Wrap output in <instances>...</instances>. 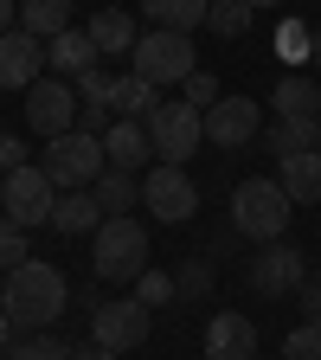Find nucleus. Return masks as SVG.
<instances>
[{"label": "nucleus", "instance_id": "obj_21", "mask_svg": "<svg viewBox=\"0 0 321 360\" xmlns=\"http://www.w3.org/2000/svg\"><path fill=\"white\" fill-rule=\"evenodd\" d=\"M90 45H97L103 58H116V52H135V20L122 13V7H103V13H90Z\"/></svg>", "mask_w": 321, "mask_h": 360}, {"label": "nucleus", "instance_id": "obj_22", "mask_svg": "<svg viewBox=\"0 0 321 360\" xmlns=\"http://www.w3.org/2000/svg\"><path fill=\"white\" fill-rule=\"evenodd\" d=\"M20 26L52 45L58 32H71V0H20Z\"/></svg>", "mask_w": 321, "mask_h": 360}, {"label": "nucleus", "instance_id": "obj_38", "mask_svg": "<svg viewBox=\"0 0 321 360\" xmlns=\"http://www.w3.org/2000/svg\"><path fill=\"white\" fill-rule=\"evenodd\" d=\"M20 26V7H13V0H0V32H13Z\"/></svg>", "mask_w": 321, "mask_h": 360}, {"label": "nucleus", "instance_id": "obj_39", "mask_svg": "<svg viewBox=\"0 0 321 360\" xmlns=\"http://www.w3.org/2000/svg\"><path fill=\"white\" fill-rule=\"evenodd\" d=\"M7 347H13V315L0 309V354H7Z\"/></svg>", "mask_w": 321, "mask_h": 360}, {"label": "nucleus", "instance_id": "obj_40", "mask_svg": "<svg viewBox=\"0 0 321 360\" xmlns=\"http://www.w3.org/2000/svg\"><path fill=\"white\" fill-rule=\"evenodd\" d=\"M251 7H257V13H263V7H283V0H251Z\"/></svg>", "mask_w": 321, "mask_h": 360}, {"label": "nucleus", "instance_id": "obj_27", "mask_svg": "<svg viewBox=\"0 0 321 360\" xmlns=\"http://www.w3.org/2000/svg\"><path fill=\"white\" fill-rule=\"evenodd\" d=\"M277 58H283V65H302V58H315V26H302V20H283V26H277Z\"/></svg>", "mask_w": 321, "mask_h": 360}, {"label": "nucleus", "instance_id": "obj_41", "mask_svg": "<svg viewBox=\"0 0 321 360\" xmlns=\"http://www.w3.org/2000/svg\"><path fill=\"white\" fill-rule=\"evenodd\" d=\"M315 65H321V26H315Z\"/></svg>", "mask_w": 321, "mask_h": 360}, {"label": "nucleus", "instance_id": "obj_3", "mask_svg": "<svg viewBox=\"0 0 321 360\" xmlns=\"http://www.w3.org/2000/svg\"><path fill=\"white\" fill-rule=\"evenodd\" d=\"M289 212H296V200L283 193V180H270V174L238 180V193H232V232L270 245V238L289 232Z\"/></svg>", "mask_w": 321, "mask_h": 360}, {"label": "nucleus", "instance_id": "obj_34", "mask_svg": "<svg viewBox=\"0 0 321 360\" xmlns=\"http://www.w3.org/2000/svg\"><path fill=\"white\" fill-rule=\"evenodd\" d=\"M180 97H187L193 110H212V103H218V77H206V71H193L187 84H180Z\"/></svg>", "mask_w": 321, "mask_h": 360}, {"label": "nucleus", "instance_id": "obj_16", "mask_svg": "<svg viewBox=\"0 0 321 360\" xmlns=\"http://www.w3.org/2000/svg\"><path fill=\"white\" fill-rule=\"evenodd\" d=\"M45 65H52V77H84L90 65H103V52H97V45H90V32L84 26H71V32H58L52 45H45Z\"/></svg>", "mask_w": 321, "mask_h": 360}, {"label": "nucleus", "instance_id": "obj_24", "mask_svg": "<svg viewBox=\"0 0 321 360\" xmlns=\"http://www.w3.org/2000/svg\"><path fill=\"white\" fill-rule=\"evenodd\" d=\"M155 103H161V90H155L148 77H135V71L116 77V90H110V116H129V122H142Z\"/></svg>", "mask_w": 321, "mask_h": 360}, {"label": "nucleus", "instance_id": "obj_20", "mask_svg": "<svg viewBox=\"0 0 321 360\" xmlns=\"http://www.w3.org/2000/svg\"><path fill=\"white\" fill-rule=\"evenodd\" d=\"M97 206H103V219H122L129 206H142V174H122V167H103L97 174Z\"/></svg>", "mask_w": 321, "mask_h": 360}, {"label": "nucleus", "instance_id": "obj_7", "mask_svg": "<svg viewBox=\"0 0 321 360\" xmlns=\"http://www.w3.org/2000/svg\"><path fill=\"white\" fill-rule=\"evenodd\" d=\"M52 206H58V187L45 180L39 161L7 174V187H0V219H13L20 232H32V225H52Z\"/></svg>", "mask_w": 321, "mask_h": 360}, {"label": "nucleus", "instance_id": "obj_10", "mask_svg": "<svg viewBox=\"0 0 321 360\" xmlns=\"http://www.w3.org/2000/svg\"><path fill=\"white\" fill-rule=\"evenodd\" d=\"M148 315H155V309H142L135 296H110V302L90 309V341L110 347V354H129V347L148 341Z\"/></svg>", "mask_w": 321, "mask_h": 360}, {"label": "nucleus", "instance_id": "obj_31", "mask_svg": "<svg viewBox=\"0 0 321 360\" xmlns=\"http://www.w3.org/2000/svg\"><path fill=\"white\" fill-rule=\"evenodd\" d=\"M135 302H142V309L173 302V277H167V270H142V277H135Z\"/></svg>", "mask_w": 321, "mask_h": 360}, {"label": "nucleus", "instance_id": "obj_18", "mask_svg": "<svg viewBox=\"0 0 321 360\" xmlns=\"http://www.w3.org/2000/svg\"><path fill=\"white\" fill-rule=\"evenodd\" d=\"M277 180H283V193H289L296 206H321V148L277 161Z\"/></svg>", "mask_w": 321, "mask_h": 360}, {"label": "nucleus", "instance_id": "obj_29", "mask_svg": "<svg viewBox=\"0 0 321 360\" xmlns=\"http://www.w3.org/2000/svg\"><path fill=\"white\" fill-rule=\"evenodd\" d=\"M110 90H116V71H110V65H90V71L77 77V103H97V110H110Z\"/></svg>", "mask_w": 321, "mask_h": 360}, {"label": "nucleus", "instance_id": "obj_36", "mask_svg": "<svg viewBox=\"0 0 321 360\" xmlns=\"http://www.w3.org/2000/svg\"><path fill=\"white\" fill-rule=\"evenodd\" d=\"M296 302H302V315H308V322H321V277H308V283L296 290Z\"/></svg>", "mask_w": 321, "mask_h": 360}, {"label": "nucleus", "instance_id": "obj_26", "mask_svg": "<svg viewBox=\"0 0 321 360\" xmlns=\"http://www.w3.org/2000/svg\"><path fill=\"white\" fill-rule=\"evenodd\" d=\"M251 20H257L251 0H212V13H206V26H212L218 39H244V32H251Z\"/></svg>", "mask_w": 321, "mask_h": 360}, {"label": "nucleus", "instance_id": "obj_19", "mask_svg": "<svg viewBox=\"0 0 321 360\" xmlns=\"http://www.w3.org/2000/svg\"><path fill=\"white\" fill-rule=\"evenodd\" d=\"M270 110L296 116V122H321V84L315 77H283L277 90H270Z\"/></svg>", "mask_w": 321, "mask_h": 360}, {"label": "nucleus", "instance_id": "obj_15", "mask_svg": "<svg viewBox=\"0 0 321 360\" xmlns=\"http://www.w3.org/2000/svg\"><path fill=\"white\" fill-rule=\"evenodd\" d=\"M148 155H155V142H148V129H142V122L116 116V122L103 129V161H110V167H122V174H142V167H148Z\"/></svg>", "mask_w": 321, "mask_h": 360}, {"label": "nucleus", "instance_id": "obj_9", "mask_svg": "<svg viewBox=\"0 0 321 360\" xmlns=\"http://www.w3.org/2000/svg\"><path fill=\"white\" fill-rule=\"evenodd\" d=\"M77 84L71 77H39L32 90H26V129L32 135H45V142H58V135H71L77 129Z\"/></svg>", "mask_w": 321, "mask_h": 360}, {"label": "nucleus", "instance_id": "obj_14", "mask_svg": "<svg viewBox=\"0 0 321 360\" xmlns=\"http://www.w3.org/2000/svg\"><path fill=\"white\" fill-rule=\"evenodd\" d=\"M206 360H257V322L238 309H218L206 322Z\"/></svg>", "mask_w": 321, "mask_h": 360}, {"label": "nucleus", "instance_id": "obj_17", "mask_svg": "<svg viewBox=\"0 0 321 360\" xmlns=\"http://www.w3.org/2000/svg\"><path fill=\"white\" fill-rule=\"evenodd\" d=\"M97 225H103V206H97V193H90V187L58 193V206H52V232H65V238H97Z\"/></svg>", "mask_w": 321, "mask_h": 360}, {"label": "nucleus", "instance_id": "obj_35", "mask_svg": "<svg viewBox=\"0 0 321 360\" xmlns=\"http://www.w3.org/2000/svg\"><path fill=\"white\" fill-rule=\"evenodd\" d=\"M13 167H26V142L20 135H0V174H13Z\"/></svg>", "mask_w": 321, "mask_h": 360}, {"label": "nucleus", "instance_id": "obj_6", "mask_svg": "<svg viewBox=\"0 0 321 360\" xmlns=\"http://www.w3.org/2000/svg\"><path fill=\"white\" fill-rule=\"evenodd\" d=\"M39 167H45V180H52L58 193H71V187H97V174L110 167V161H103V135L71 129V135H58V142H45Z\"/></svg>", "mask_w": 321, "mask_h": 360}, {"label": "nucleus", "instance_id": "obj_4", "mask_svg": "<svg viewBox=\"0 0 321 360\" xmlns=\"http://www.w3.org/2000/svg\"><path fill=\"white\" fill-rule=\"evenodd\" d=\"M129 71H135V77H148L155 90H167V84H187V77L199 71L193 32H167V26L142 32V39H135V52H129Z\"/></svg>", "mask_w": 321, "mask_h": 360}, {"label": "nucleus", "instance_id": "obj_2", "mask_svg": "<svg viewBox=\"0 0 321 360\" xmlns=\"http://www.w3.org/2000/svg\"><path fill=\"white\" fill-rule=\"evenodd\" d=\"M90 270H97V283H116V290L129 283L135 290V277L148 270V232L129 212L122 219H103L97 238H90Z\"/></svg>", "mask_w": 321, "mask_h": 360}, {"label": "nucleus", "instance_id": "obj_43", "mask_svg": "<svg viewBox=\"0 0 321 360\" xmlns=\"http://www.w3.org/2000/svg\"><path fill=\"white\" fill-rule=\"evenodd\" d=\"M0 187H7V174H0Z\"/></svg>", "mask_w": 321, "mask_h": 360}, {"label": "nucleus", "instance_id": "obj_42", "mask_svg": "<svg viewBox=\"0 0 321 360\" xmlns=\"http://www.w3.org/2000/svg\"><path fill=\"white\" fill-rule=\"evenodd\" d=\"M315 148H321V122H315Z\"/></svg>", "mask_w": 321, "mask_h": 360}, {"label": "nucleus", "instance_id": "obj_1", "mask_svg": "<svg viewBox=\"0 0 321 360\" xmlns=\"http://www.w3.org/2000/svg\"><path fill=\"white\" fill-rule=\"evenodd\" d=\"M65 302H71V283L45 257H26V264H13L0 277V309L13 315V328H52L65 315Z\"/></svg>", "mask_w": 321, "mask_h": 360}, {"label": "nucleus", "instance_id": "obj_28", "mask_svg": "<svg viewBox=\"0 0 321 360\" xmlns=\"http://www.w3.org/2000/svg\"><path fill=\"white\" fill-rule=\"evenodd\" d=\"M173 296H187V302H206V296H212V251L193 257V264L173 277Z\"/></svg>", "mask_w": 321, "mask_h": 360}, {"label": "nucleus", "instance_id": "obj_13", "mask_svg": "<svg viewBox=\"0 0 321 360\" xmlns=\"http://www.w3.org/2000/svg\"><path fill=\"white\" fill-rule=\"evenodd\" d=\"M45 77V39H32L26 26L0 32V84L7 90H32Z\"/></svg>", "mask_w": 321, "mask_h": 360}, {"label": "nucleus", "instance_id": "obj_32", "mask_svg": "<svg viewBox=\"0 0 321 360\" xmlns=\"http://www.w3.org/2000/svg\"><path fill=\"white\" fill-rule=\"evenodd\" d=\"M13 360H71V347L58 335H26V341H13Z\"/></svg>", "mask_w": 321, "mask_h": 360}, {"label": "nucleus", "instance_id": "obj_30", "mask_svg": "<svg viewBox=\"0 0 321 360\" xmlns=\"http://www.w3.org/2000/svg\"><path fill=\"white\" fill-rule=\"evenodd\" d=\"M283 360H321V322H302L283 335Z\"/></svg>", "mask_w": 321, "mask_h": 360}, {"label": "nucleus", "instance_id": "obj_12", "mask_svg": "<svg viewBox=\"0 0 321 360\" xmlns=\"http://www.w3.org/2000/svg\"><path fill=\"white\" fill-rule=\"evenodd\" d=\"M263 129V103L257 97H218L206 110V142L212 148H251Z\"/></svg>", "mask_w": 321, "mask_h": 360}, {"label": "nucleus", "instance_id": "obj_8", "mask_svg": "<svg viewBox=\"0 0 321 360\" xmlns=\"http://www.w3.org/2000/svg\"><path fill=\"white\" fill-rule=\"evenodd\" d=\"M142 206L161 219V225H187L199 212V187H193V174L187 167H173V161H155L142 174Z\"/></svg>", "mask_w": 321, "mask_h": 360}, {"label": "nucleus", "instance_id": "obj_23", "mask_svg": "<svg viewBox=\"0 0 321 360\" xmlns=\"http://www.w3.org/2000/svg\"><path fill=\"white\" fill-rule=\"evenodd\" d=\"M142 13L155 26H167V32H193V26H206L212 0H142Z\"/></svg>", "mask_w": 321, "mask_h": 360}, {"label": "nucleus", "instance_id": "obj_33", "mask_svg": "<svg viewBox=\"0 0 321 360\" xmlns=\"http://www.w3.org/2000/svg\"><path fill=\"white\" fill-rule=\"evenodd\" d=\"M26 257H32V251H26V232H20L13 219H0V277H7L13 264H26Z\"/></svg>", "mask_w": 321, "mask_h": 360}, {"label": "nucleus", "instance_id": "obj_11", "mask_svg": "<svg viewBox=\"0 0 321 360\" xmlns=\"http://www.w3.org/2000/svg\"><path fill=\"white\" fill-rule=\"evenodd\" d=\"M302 283H308V257H302V245H289V238L257 245V257H251V290H257V296H296Z\"/></svg>", "mask_w": 321, "mask_h": 360}, {"label": "nucleus", "instance_id": "obj_5", "mask_svg": "<svg viewBox=\"0 0 321 360\" xmlns=\"http://www.w3.org/2000/svg\"><path fill=\"white\" fill-rule=\"evenodd\" d=\"M142 129H148V142H155V161L187 167V155L206 142V110H193L187 97H161V103L142 116Z\"/></svg>", "mask_w": 321, "mask_h": 360}, {"label": "nucleus", "instance_id": "obj_25", "mask_svg": "<svg viewBox=\"0 0 321 360\" xmlns=\"http://www.w3.org/2000/svg\"><path fill=\"white\" fill-rule=\"evenodd\" d=\"M315 148V122H296V116H277L270 122V155L289 161V155H308Z\"/></svg>", "mask_w": 321, "mask_h": 360}, {"label": "nucleus", "instance_id": "obj_37", "mask_svg": "<svg viewBox=\"0 0 321 360\" xmlns=\"http://www.w3.org/2000/svg\"><path fill=\"white\" fill-rule=\"evenodd\" d=\"M71 360H116L110 347H97V341H90V347H71Z\"/></svg>", "mask_w": 321, "mask_h": 360}]
</instances>
